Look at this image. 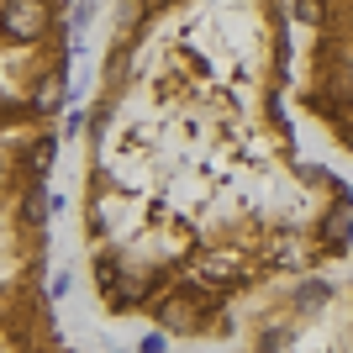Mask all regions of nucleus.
Masks as SVG:
<instances>
[{
  "mask_svg": "<svg viewBox=\"0 0 353 353\" xmlns=\"http://www.w3.org/2000/svg\"><path fill=\"white\" fill-rule=\"evenodd\" d=\"M290 0H117L85 137L95 306L148 348H221L285 274L353 259V185L290 121Z\"/></svg>",
  "mask_w": 353,
  "mask_h": 353,
  "instance_id": "1",
  "label": "nucleus"
},
{
  "mask_svg": "<svg viewBox=\"0 0 353 353\" xmlns=\"http://www.w3.org/2000/svg\"><path fill=\"white\" fill-rule=\"evenodd\" d=\"M232 353H353V259L285 274L237 311Z\"/></svg>",
  "mask_w": 353,
  "mask_h": 353,
  "instance_id": "2",
  "label": "nucleus"
},
{
  "mask_svg": "<svg viewBox=\"0 0 353 353\" xmlns=\"http://www.w3.org/2000/svg\"><path fill=\"white\" fill-rule=\"evenodd\" d=\"M290 105L353 163V0H290Z\"/></svg>",
  "mask_w": 353,
  "mask_h": 353,
  "instance_id": "3",
  "label": "nucleus"
}]
</instances>
